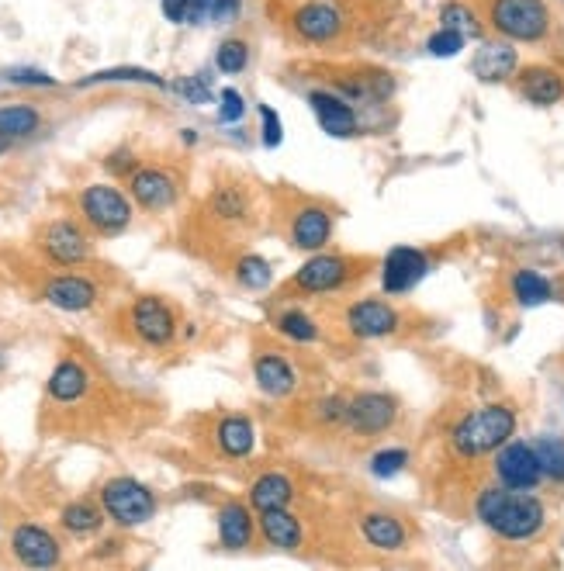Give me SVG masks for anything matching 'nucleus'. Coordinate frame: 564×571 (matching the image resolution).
<instances>
[{
    "label": "nucleus",
    "instance_id": "1",
    "mask_svg": "<svg viewBox=\"0 0 564 571\" xmlns=\"http://www.w3.org/2000/svg\"><path fill=\"white\" fill-rule=\"evenodd\" d=\"M478 520L502 540H533L547 523V509L537 495L520 488H485L475 502Z\"/></svg>",
    "mask_w": 564,
    "mask_h": 571
},
{
    "label": "nucleus",
    "instance_id": "2",
    "mask_svg": "<svg viewBox=\"0 0 564 571\" xmlns=\"http://www.w3.org/2000/svg\"><path fill=\"white\" fill-rule=\"evenodd\" d=\"M513 433L516 412L509 405H481L450 430V447L461 457H485L513 440Z\"/></svg>",
    "mask_w": 564,
    "mask_h": 571
},
{
    "label": "nucleus",
    "instance_id": "3",
    "mask_svg": "<svg viewBox=\"0 0 564 571\" xmlns=\"http://www.w3.org/2000/svg\"><path fill=\"white\" fill-rule=\"evenodd\" d=\"M101 506H104V516H108L115 527L132 530L156 516V495L149 492V485H142L139 478L122 475V478L104 482Z\"/></svg>",
    "mask_w": 564,
    "mask_h": 571
},
{
    "label": "nucleus",
    "instance_id": "4",
    "mask_svg": "<svg viewBox=\"0 0 564 571\" xmlns=\"http://www.w3.org/2000/svg\"><path fill=\"white\" fill-rule=\"evenodd\" d=\"M488 18L509 42H540L551 32V11L544 0H492Z\"/></svg>",
    "mask_w": 564,
    "mask_h": 571
},
{
    "label": "nucleus",
    "instance_id": "5",
    "mask_svg": "<svg viewBox=\"0 0 564 571\" xmlns=\"http://www.w3.org/2000/svg\"><path fill=\"white\" fill-rule=\"evenodd\" d=\"M80 215L101 236H118L132 222V201L111 184H90L80 191Z\"/></svg>",
    "mask_w": 564,
    "mask_h": 571
},
{
    "label": "nucleus",
    "instance_id": "6",
    "mask_svg": "<svg viewBox=\"0 0 564 571\" xmlns=\"http://www.w3.org/2000/svg\"><path fill=\"white\" fill-rule=\"evenodd\" d=\"M129 326L142 347H167V343H174V336H177V315L163 298L142 295V298H135V305L129 312Z\"/></svg>",
    "mask_w": 564,
    "mask_h": 571
},
{
    "label": "nucleus",
    "instance_id": "7",
    "mask_svg": "<svg viewBox=\"0 0 564 571\" xmlns=\"http://www.w3.org/2000/svg\"><path fill=\"white\" fill-rule=\"evenodd\" d=\"M39 250L56 267H80L90 257V236L73 219H56L39 232Z\"/></svg>",
    "mask_w": 564,
    "mask_h": 571
},
{
    "label": "nucleus",
    "instance_id": "8",
    "mask_svg": "<svg viewBox=\"0 0 564 571\" xmlns=\"http://www.w3.org/2000/svg\"><path fill=\"white\" fill-rule=\"evenodd\" d=\"M350 277H353V260L319 250L295 270L291 284H295L298 291H305V295H329V291H340Z\"/></svg>",
    "mask_w": 564,
    "mask_h": 571
},
{
    "label": "nucleus",
    "instance_id": "9",
    "mask_svg": "<svg viewBox=\"0 0 564 571\" xmlns=\"http://www.w3.org/2000/svg\"><path fill=\"white\" fill-rule=\"evenodd\" d=\"M495 475L506 488H520V492H533L544 478V468H540V457L533 450V443L523 440H509L499 447L495 454Z\"/></svg>",
    "mask_w": 564,
    "mask_h": 571
},
{
    "label": "nucleus",
    "instance_id": "10",
    "mask_svg": "<svg viewBox=\"0 0 564 571\" xmlns=\"http://www.w3.org/2000/svg\"><path fill=\"white\" fill-rule=\"evenodd\" d=\"M343 326L357 340H385V336L398 333L402 315L388 302H381V298H360V302H353L343 312Z\"/></svg>",
    "mask_w": 564,
    "mask_h": 571
},
{
    "label": "nucleus",
    "instance_id": "11",
    "mask_svg": "<svg viewBox=\"0 0 564 571\" xmlns=\"http://www.w3.org/2000/svg\"><path fill=\"white\" fill-rule=\"evenodd\" d=\"M398 416V402L385 392H360L347 405V423L357 437H378L385 433Z\"/></svg>",
    "mask_w": 564,
    "mask_h": 571
},
{
    "label": "nucleus",
    "instance_id": "12",
    "mask_svg": "<svg viewBox=\"0 0 564 571\" xmlns=\"http://www.w3.org/2000/svg\"><path fill=\"white\" fill-rule=\"evenodd\" d=\"M430 270V257L416 246H395L381 264V288L385 295H405L412 291Z\"/></svg>",
    "mask_w": 564,
    "mask_h": 571
},
{
    "label": "nucleus",
    "instance_id": "13",
    "mask_svg": "<svg viewBox=\"0 0 564 571\" xmlns=\"http://www.w3.org/2000/svg\"><path fill=\"white\" fill-rule=\"evenodd\" d=\"M11 554L28 568H56L63 551H59V540L39 523H21L11 533Z\"/></svg>",
    "mask_w": 564,
    "mask_h": 571
},
{
    "label": "nucleus",
    "instance_id": "14",
    "mask_svg": "<svg viewBox=\"0 0 564 571\" xmlns=\"http://www.w3.org/2000/svg\"><path fill=\"white\" fill-rule=\"evenodd\" d=\"M129 194L135 205L146 208V212H167V208L177 201L180 187H177L174 174H167V170L142 167L129 177Z\"/></svg>",
    "mask_w": 564,
    "mask_h": 571
},
{
    "label": "nucleus",
    "instance_id": "15",
    "mask_svg": "<svg viewBox=\"0 0 564 571\" xmlns=\"http://www.w3.org/2000/svg\"><path fill=\"white\" fill-rule=\"evenodd\" d=\"M308 108L319 118L322 132L333 135V139H350V135L360 132L357 111H353V104L343 101L336 90H312V94H308Z\"/></svg>",
    "mask_w": 564,
    "mask_h": 571
},
{
    "label": "nucleus",
    "instance_id": "16",
    "mask_svg": "<svg viewBox=\"0 0 564 571\" xmlns=\"http://www.w3.org/2000/svg\"><path fill=\"white\" fill-rule=\"evenodd\" d=\"M42 298L59 312H87V308L97 305L101 288L84 274H59L42 288Z\"/></svg>",
    "mask_w": 564,
    "mask_h": 571
},
{
    "label": "nucleus",
    "instance_id": "17",
    "mask_svg": "<svg viewBox=\"0 0 564 571\" xmlns=\"http://www.w3.org/2000/svg\"><path fill=\"white\" fill-rule=\"evenodd\" d=\"M291 25H295V32L302 35L305 42L326 45L343 32V14L336 11L333 4L312 0V4H302L295 14H291Z\"/></svg>",
    "mask_w": 564,
    "mask_h": 571
},
{
    "label": "nucleus",
    "instance_id": "18",
    "mask_svg": "<svg viewBox=\"0 0 564 571\" xmlns=\"http://www.w3.org/2000/svg\"><path fill=\"white\" fill-rule=\"evenodd\" d=\"M333 236V212L322 205H305L291 219V246L302 253H319Z\"/></svg>",
    "mask_w": 564,
    "mask_h": 571
},
{
    "label": "nucleus",
    "instance_id": "19",
    "mask_svg": "<svg viewBox=\"0 0 564 571\" xmlns=\"http://www.w3.org/2000/svg\"><path fill=\"white\" fill-rule=\"evenodd\" d=\"M253 378H257L260 392L270 395V398H288L298 388L295 364H291L288 357H281V353H274V350L257 353V360H253Z\"/></svg>",
    "mask_w": 564,
    "mask_h": 571
},
{
    "label": "nucleus",
    "instance_id": "20",
    "mask_svg": "<svg viewBox=\"0 0 564 571\" xmlns=\"http://www.w3.org/2000/svg\"><path fill=\"white\" fill-rule=\"evenodd\" d=\"M520 66V52L513 49V42H481V49L471 59V73L481 84H502L509 80Z\"/></svg>",
    "mask_w": 564,
    "mask_h": 571
},
{
    "label": "nucleus",
    "instance_id": "21",
    "mask_svg": "<svg viewBox=\"0 0 564 571\" xmlns=\"http://www.w3.org/2000/svg\"><path fill=\"white\" fill-rule=\"evenodd\" d=\"M253 533H257V520L246 502L232 499L218 509V544L225 551H246L253 544Z\"/></svg>",
    "mask_w": 564,
    "mask_h": 571
},
{
    "label": "nucleus",
    "instance_id": "22",
    "mask_svg": "<svg viewBox=\"0 0 564 571\" xmlns=\"http://www.w3.org/2000/svg\"><path fill=\"white\" fill-rule=\"evenodd\" d=\"M87 388H90V374H87V367L80 364V360H73V357L59 360V364L52 367L49 381H45V392H49L52 402H59V405H73V402H80V398L87 395Z\"/></svg>",
    "mask_w": 564,
    "mask_h": 571
},
{
    "label": "nucleus",
    "instance_id": "23",
    "mask_svg": "<svg viewBox=\"0 0 564 571\" xmlns=\"http://www.w3.org/2000/svg\"><path fill=\"white\" fill-rule=\"evenodd\" d=\"M520 94L537 108H551L564 97V77L554 66H526L520 73Z\"/></svg>",
    "mask_w": 564,
    "mask_h": 571
},
{
    "label": "nucleus",
    "instance_id": "24",
    "mask_svg": "<svg viewBox=\"0 0 564 571\" xmlns=\"http://www.w3.org/2000/svg\"><path fill=\"white\" fill-rule=\"evenodd\" d=\"M260 533L263 540H267L270 547H277V551H295V547H302V523H298L295 513H288V509H267V513H260Z\"/></svg>",
    "mask_w": 564,
    "mask_h": 571
},
{
    "label": "nucleus",
    "instance_id": "25",
    "mask_svg": "<svg viewBox=\"0 0 564 571\" xmlns=\"http://www.w3.org/2000/svg\"><path fill=\"white\" fill-rule=\"evenodd\" d=\"M291 499H295V482L281 471H267L257 482L250 485V506L257 513H267V509H288Z\"/></svg>",
    "mask_w": 564,
    "mask_h": 571
},
{
    "label": "nucleus",
    "instance_id": "26",
    "mask_svg": "<svg viewBox=\"0 0 564 571\" xmlns=\"http://www.w3.org/2000/svg\"><path fill=\"white\" fill-rule=\"evenodd\" d=\"M215 443L225 457L239 461V457L253 454V443H257V430L246 416H225L222 423L215 426Z\"/></svg>",
    "mask_w": 564,
    "mask_h": 571
},
{
    "label": "nucleus",
    "instance_id": "27",
    "mask_svg": "<svg viewBox=\"0 0 564 571\" xmlns=\"http://www.w3.org/2000/svg\"><path fill=\"white\" fill-rule=\"evenodd\" d=\"M360 533H364L367 544L378 547V551H402L405 540H409L402 523L388 513H367L364 520H360Z\"/></svg>",
    "mask_w": 564,
    "mask_h": 571
},
{
    "label": "nucleus",
    "instance_id": "28",
    "mask_svg": "<svg viewBox=\"0 0 564 571\" xmlns=\"http://www.w3.org/2000/svg\"><path fill=\"white\" fill-rule=\"evenodd\" d=\"M97 84H149V87H167V80L153 70L142 66H111V70H97L90 77L77 80V87H97Z\"/></svg>",
    "mask_w": 564,
    "mask_h": 571
},
{
    "label": "nucleus",
    "instance_id": "29",
    "mask_svg": "<svg viewBox=\"0 0 564 571\" xmlns=\"http://www.w3.org/2000/svg\"><path fill=\"white\" fill-rule=\"evenodd\" d=\"M59 523H63L70 533H77V537H87V533H97L104 523V506H94V502L87 499H77L70 502V506H63V513H59Z\"/></svg>",
    "mask_w": 564,
    "mask_h": 571
},
{
    "label": "nucleus",
    "instance_id": "30",
    "mask_svg": "<svg viewBox=\"0 0 564 571\" xmlns=\"http://www.w3.org/2000/svg\"><path fill=\"white\" fill-rule=\"evenodd\" d=\"M39 122L42 115L32 104H4L0 108V135H7V139H25L39 129Z\"/></svg>",
    "mask_w": 564,
    "mask_h": 571
},
{
    "label": "nucleus",
    "instance_id": "31",
    "mask_svg": "<svg viewBox=\"0 0 564 571\" xmlns=\"http://www.w3.org/2000/svg\"><path fill=\"white\" fill-rule=\"evenodd\" d=\"M551 281H547L544 274H537V270H516L513 277V295L516 302L523 308H537L544 302H551Z\"/></svg>",
    "mask_w": 564,
    "mask_h": 571
},
{
    "label": "nucleus",
    "instance_id": "32",
    "mask_svg": "<svg viewBox=\"0 0 564 571\" xmlns=\"http://www.w3.org/2000/svg\"><path fill=\"white\" fill-rule=\"evenodd\" d=\"M274 329L291 343H315L319 340V326H315L312 315H305L302 308H284L274 319Z\"/></svg>",
    "mask_w": 564,
    "mask_h": 571
},
{
    "label": "nucleus",
    "instance_id": "33",
    "mask_svg": "<svg viewBox=\"0 0 564 571\" xmlns=\"http://www.w3.org/2000/svg\"><path fill=\"white\" fill-rule=\"evenodd\" d=\"M212 215L222 222H243L246 215H250V198L232 184L215 187L212 191Z\"/></svg>",
    "mask_w": 564,
    "mask_h": 571
},
{
    "label": "nucleus",
    "instance_id": "34",
    "mask_svg": "<svg viewBox=\"0 0 564 571\" xmlns=\"http://www.w3.org/2000/svg\"><path fill=\"white\" fill-rule=\"evenodd\" d=\"M533 450H537V457H540L544 478L564 482V437H537L533 440Z\"/></svg>",
    "mask_w": 564,
    "mask_h": 571
},
{
    "label": "nucleus",
    "instance_id": "35",
    "mask_svg": "<svg viewBox=\"0 0 564 571\" xmlns=\"http://www.w3.org/2000/svg\"><path fill=\"white\" fill-rule=\"evenodd\" d=\"M236 281L243 284L246 291H263L270 281H274V270H270L267 260L257 257V253H246V257H239V264H236Z\"/></svg>",
    "mask_w": 564,
    "mask_h": 571
},
{
    "label": "nucleus",
    "instance_id": "36",
    "mask_svg": "<svg viewBox=\"0 0 564 571\" xmlns=\"http://www.w3.org/2000/svg\"><path fill=\"white\" fill-rule=\"evenodd\" d=\"M246 66H250V45L243 39H229L218 45L215 52V70L225 73V77H236V73H243Z\"/></svg>",
    "mask_w": 564,
    "mask_h": 571
},
{
    "label": "nucleus",
    "instance_id": "37",
    "mask_svg": "<svg viewBox=\"0 0 564 571\" xmlns=\"http://www.w3.org/2000/svg\"><path fill=\"white\" fill-rule=\"evenodd\" d=\"M440 25H443V28H454V32H461L464 39H478V35H481V25H478L475 11H471L468 4H457V0L443 4Z\"/></svg>",
    "mask_w": 564,
    "mask_h": 571
},
{
    "label": "nucleus",
    "instance_id": "38",
    "mask_svg": "<svg viewBox=\"0 0 564 571\" xmlns=\"http://www.w3.org/2000/svg\"><path fill=\"white\" fill-rule=\"evenodd\" d=\"M464 45H468V39H464L461 32H454V28H436V32L430 35V39H426V52H430V56H436V59H450V56H457V52L464 49Z\"/></svg>",
    "mask_w": 564,
    "mask_h": 571
},
{
    "label": "nucleus",
    "instance_id": "39",
    "mask_svg": "<svg viewBox=\"0 0 564 571\" xmlns=\"http://www.w3.org/2000/svg\"><path fill=\"white\" fill-rule=\"evenodd\" d=\"M405 464H409V450H402V447L378 450V454L371 457V475L374 478H395L398 471H405Z\"/></svg>",
    "mask_w": 564,
    "mask_h": 571
},
{
    "label": "nucleus",
    "instance_id": "40",
    "mask_svg": "<svg viewBox=\"0 0 564 571\" xmlns=\"http://www.w3.org/2000/svg\"><path fill=\"white\" fill-rule=\"evenodd\" d=\"M174 90L184 97L187 104H212V84H208V73H194V77H180Z\"/></svg>",
    "mask_w": 564,
    "mask_h": 571
},
{
    "label": "nucleus",
    "instance_id": "41",
    "mask_svg": "<svg viewBox=\"0 0 564 571\" xmlns=\"http://www.w3.org/2000/svg\"><path fill=\"white\" fill-rule=\"evenodd\" d=\"M0 77L14 87H56V77H49L45 70H35V66H7Z\"/></svg>",
    "mask_w": 564,
    "mask_h": 571
},
{
    "label": "nucleus",
    "instance_id": "42",
    "mask_svg": "<svg viewBox=\"0 0 564 571\" xmlns=\"http://www.w3.org/2000/svg\"><path fill=\"white\" fill-rule=\"evenodd\" d=\"M243 115H246V97L239 94V90L225 87L222 94H218V122L236 125V122H243Z\"/></svg>",
    "mask_w": 564,
    "mask_h": 571
},
{
    "label": "nucleus",
    "instance_id": "43",
    "mask_svg": "<svg viewBox=\"0 0 564 571\" xmlns=\"http://www.w3.org/2000/svg\"><path fill=\"white\" fill-rule=\"evenodd\" d=\"M284 139V125H281V115H277L270 104H260V142L267 149H277Z\"/></svg>",
    "mask_w": 564,
    "mask_h": 571
},
{
    "label": "nucleus",
    "instance_id": "44",
    "mask_svg": "<svg viewBox=\"0 0 564 571\" xmlns=\"http://www.w3.org/2000/svg\"><path fill=\"white\" fill-rule=\"evenodd\" d=\"M347 405H350V398H340V395L322 398V402H315V416H319V423H326V426H343L347 423Z\"/></svg>",
    "mask_w": 564,
    "mask_h": 571
},
{
    "label": "nucleus",
    "instance_id": "45",
    "mask_svg": "<svg viewBox=\"0 0 564 571\" xmlns=\"http://www.w3.org/2000/svg\"><path fill=\"white\" fill-rule=\"evenodd\" d=\"M243 14V0H215L212 4V25H232Z\"/></svg>",
    "mask_w": 564,
    "mask_h": 571
},
{
    "label": "nucleus",
    "instance_id": "46",
    "mask_svg": "<svg viewBox=\"0 0 564 571\" xmlns=\"http://www.w3.org/2000/svg\"><path fill=\"white\" fill-rule=\"evenodd\" d=\"M212 4L215 0H191L184 25H205V21H212Z\"/></svg>",
    "mask_w": 564,
    "mask_h": 571
},
{
    "label": "nucleus",
    "instance_id": "47",
    "mask_svg": "<svg viewBox=\"0 0 564 571\" xmlns=\"http://www.w3.org/2000/svg\"><path fill=\"white\" fill-rule=\"evenodd\" d=\"M187 4H191V0H160L163 18L174 21V25H184V21H187Z\"/></svg>",
    "mask_w": 564,
    "mask_h": 571
},
{
    "label": "nucleus",
    "instance_id": "48",
    "mask_svg": "<svg viewBox=\"0 0 564 571\" xmlns=\"http://www.w3.org/2000/svg\"><path fill=\"white\" fill-rule=\"evenodd\" d=\"M104 167L111 170V174H129V170L135 167V160H132V153H111L108 160H104Z\"/></svg>",
    "mask_w": 564,
    "mask_h": 571
},
{
    "label": "nucleus",
    "instance_id": "49",
    "mask_svg": "<svg viewBox=\"0 0 564 571\" xmlns=\"http://www.w3.org/2000/svg\"><path fill=\"white\" fill-rule=\"evenodd\" d=\"M180 139H184L187 146H194V142H198V135H194V129H184V135H180Z\"/></svg>",
    "mask_w": 564,
    "mask_h": 571
},
{
    "label": "nucleus",
    "instance_id": "50",
    "mask_svg": "<svg viewBox=\"0 0 564 571\" xmlns=\"http://www.w3.org/2000/svg\"><path fill=\"white\" fill-rule=\"evenodd\" d=\"M7 149H11V139H7V135H0V153H7Z\"/></svg>",
    "mask_w": 564,
    "mask_h": 571
},
{
    "label": "nucleus",
    "instance_id": "51",
    "mask_svg": "<svg viewBox=\"0 0 564 571\" xmlns=\"http://www.w3.org/2000/svg\"><path fill=\"white\" fill-rule=\"evenodd\" d=\"M7 367V353H4V347H0V371H4Z\"/></svg>",
    "mask_w": 564,
    "mask_h": 571
}]
</instances>
